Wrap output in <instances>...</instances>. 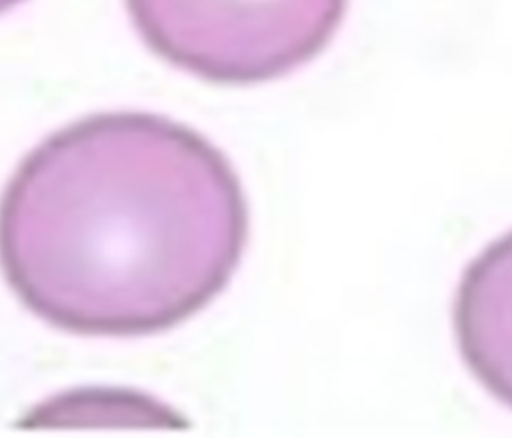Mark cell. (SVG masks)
Masks as SVG:
<instances>
[{"mask_svg":"<svg viewBox=\"0 0 512 438\" xmlns=\"http://www.w3.org/2000/svg\"><path fill=\"white\" fill-rule=\"evenodd\" d=\"M158 58L212 84L282 78L316 58L348 0H124Z\"/></svg>","mask_w":512,"mask_h":438,"instance_id":"cell-2","label":"cell"},{"mask_svg":"<svg viewBox=\"0 0 512 438\" xmlns=\"http://www.w3.org/2000/svg\"><path fill=\"white\" fill-rule=\"evenodd\" d=\"M24 0H0V14H4V12H8V10H12V8H16L18 4H22Z\"/></svg>","mask_w":512,"mask_h":438,"instance_id":"cell-4","label":"cell"},{"mask_svg":"<svg viewBox=\"0 0 512 438\" xmlns=\"http://www.w3.org/2000/svg\"><path fill=\"white\" fill-rule=\"evenodd\" d=\"M248 206L230 160L190 126L102 112L46 136L0 196V270L46 324L80 336L158 334L236 272Z\"/></svg>","mask_w":512,"mask_h":438,"instance_id":"cell-1","label":"cell"},{"mask_svg":"<svg viewBox=\"0 0 512 438\" xmlns=\"http://www.w3.org/2000/svg\"><path fill=\"white\" fill-rule=\"evenodd\" d=\"M454 332L476 380L512 408V232L490 242L464 270Z\"/></svg>","mask_w":512,"mask_h":438,"instance_id":"cell-3","label":"cell"}]
</instances>
